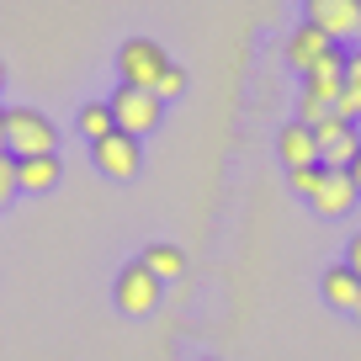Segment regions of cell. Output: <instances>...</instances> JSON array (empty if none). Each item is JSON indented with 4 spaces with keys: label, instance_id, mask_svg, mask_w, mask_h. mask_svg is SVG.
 Wrapping results in <instances>:
<instances>
[{
    "label": "cell",
    "instance_id": "obj_1",
    "mask_svg": "<svg viewBox=\"0 0 361 361\" xmlns=\"http://www.w3.org/2000/svg\"><path fill=\"white\" fill-rule=\"evenodd\" d=\"M6 149L16 159L27 154H59V128L48 123L37 106H11L6 112Z\"/></svg>",
    "mask_w": 361,
    "mask_h": 361
},
{
    "label": "cell",
    "instance_id": "obj_4",
    "mask_svg": "<svg viewBox=\"0 0 361 361\" xmlns=\"http://www.w3.org/2000/svg\"><path fill=\"white\" fill-rule=\"evenodd\" d=\"M159 293H165V282H159L144 260H128V266L117 271V282H112V298H117V308H123L128 319L154 314V308H159Z\"/></svg>",
    "mask_w": 361,
    "mask_h": 361
},
{
    "label": "cell",
    "instance_id": "obj_7",
    "mask_svg": "<svg viewBox=\"0 0 361 361\" xmlns=\"http://www.w3.org/2000/svg\"><path fill=\"white\" fill-rule=\"evenodd\" d=\"M356 176H350V170H329L324 165V176H319V192L308 197V202H314V213L319 218H345L350 207H356Z\"/></svg>",
    "mask_w": 361,
    "mask_h": 361
},
{
    "label": "cell",
    "instance_id": "obj_14",
    "mask_svg": "<svg viewBox=\"0 0 361 361\" xmlns=\"http://www.w3.org/2000/svg\"><path fill=\"white\" fill-rule=\"evenodd\" d=\"M75 128H80V138H85V144H102L106 133H117L112 102H85V106H80V117H75Z\"/></svg>",
    "mask_w": 361,
    "mask_h": 361
},
{
    "label": "cell",
    "instance_id": "obj_17",
    "mask_svg": "<svg viewBox=\"0 0 361 361\" xmlns=\"http://www.w3.org/2000/svg\"><path fill=\"white\" fill-rule=\"evenodd\" d=\"M319 176H324V165H298V170H287V186H293L298 197H314L319 192Z\"/></svg>",
    "mask_w": 361,
    "mask_h": 361
},
{
    "label": "cell",
    "instance_id": "obj_25",
    "mask_svg": "<svg viewBox=\"0 0 361 361\" xmlns=\"http://www.w3.org/2000/svg\"><path fill=\"white\" fill-rule=\"evenodd\" d=\"M356 319H361V308H356Z\"/></svg>",
    "mask_w": 361,
    "mask_h": 361
},
{
    "label": "cell",
    "instance_id": "obj_21",
    "mask_svg": "<svg viewBox=\"0 0 361 361\" xmlns=\"http://www.w3.org/2000/svg\"><path fill=\"white\" fill-rule=\"evenodd\" d=\"M345 266H350V271H356V276H361V234H356V239H350V245H345Z\"/></svg>",
    "mask_w": 361,
    "mask_h": 361
},
{
    "label": "cell",
    "instance_id": "obj_19",
    "mask_svg": "<svg viewBox=\"0 0 361 361\" xmlns=\"http://www.w3.org/2000/svg\"><path fill=\"white\" fill-rule=\"evenodd\" d=\"M335 117L340 123H361V85H345L335 96Z\"/></svg>",
    "mask_w": 361,
    "mask_h": 361
},
{
    "label": "cell",
    "instance_id": "obj_24",
    "mask_svg": "<svg viewBox=\"0 0 361 361\" xmlns=\"http://www.w3.org/2000/svg\"><path fill=\"white\" fill-rule=\"evenodd\" d=\"M0 117H6V106H0Z\"/></svg>",
    "mask_w": 361,
    "mask_h": 361
},
{
    "label": "cell",
    "instance_id": "obj_11",
    "mask_svg": "<svg viewBox=\"0 0 361 361\" xmlns=\"http://www.w3.org/2000/svg\"><path fill=\"white\" fill-rule=\"evenodd\" d=\"M276 154H282V165L287 170H298V165H319V133L308 123H287L282 133H276Z\"/></svg>",
    "mask_w": 361,
    "mask_h": 361
},
{
    "label": "cell",
    "instance_id": "obj_16",
    "mask_svg": "<svg viewBox=\"0 0 361 361\" xmlns=\"http://www.w3.org/2000/svg\"><path fill=\"white\" fill-rule=\"evenodd\" d=\"M329 117H335V106H329V102H319V96H308V90L298 96V123H308V128H324Z\"/></svg>",
    "mask_w": 361,
    "mask_h": 361
},
{
    "label": "cell",
    "instance_id": "obj_6",
    "mask_svg": "<svg viewBox=\"0 0 361 361\" xmlns=\"http://www.w3.org/2000/svg\"><path fill=\"white\" fill-rule=\"evenodd\" d=\"M303 22H314L319 32L345 43L361 32V0H303Z\"/></svg>",
    "mask_w": 361,
    "mask_h": 361
},
{
    "label": "cell",
    "instance_id": "obj_9",
    "mask_svg": "<svg viewBox=\"0 0 361 361\" xmlns=\"http://www.w3.org/2000/svg\"><path fill=\"white\" fill-rule=\"evenodd\" d=\"M329 48H340L329 32H319L314 22H298L293 32H287V43H282V54H287V64L298 69V75H308V69L319 64V59L329 54Z\"/></svg>",
    "mask_w": 361,
    "mask_h": 361
},
{
    "label": "cell",
    "instance_id": "obj_8",
    "mask_svg": "<svg viewBox=\"0 0 361 361\" xmlns=\"http://www.w3.org/2000/svg\"><path fill=\"white\" fill-rule=\"evenodd\" d=\"M319 133V165L329 170H350L361 154V138H356V123H340V117H329L324 128H314Z\"/></svg>",
    "mask_w": 361,
    "mask_h": 361
},
{
    "label": "cell",
    "instance_id": "obj_26",
    "mask_svg": "<svg viewBox=\"0 0 361 361\" xmlns=\"http://www.w3.org/2000/svg\"><path fill=\"white\" fill-rule=\"evenodd\" d=\"M202 361H213V356H202Z\"/></svg>",
    "mask_w": 361,
    "mask_h": 361
},
{
    "label": "cell",
    "instance_id": "obj_3",
    "mask_svg": "<svg viewBox=\"0 0 361 361\" xmlns=\"http://www.w3.org/2000/svg\"><path fill=\"white\" fill-rule=\"evenodd\" d=\"M165 69H170V59H165V48H159L154 37H128V43L117 48V85L154 90Z\"/></svg>",
    "mask_w": 361,
    "mask_h": 361
},
{
    "label": "cell",
    "instance_id": "obj_20",
    "mask_svg": "<svg viewBox=\"0 0 361 361\" xmlns=\"http://www.w3.org/2000/svg\"><path fill=\"white\" fill-rule=\"evenodd\" d=\"M16 192H22V186H16V154L6 149V154H0V207L11 202Z\"/></svg>",
    "mask_w": 361,
    "mask_h": 361
},
{
    "label": "cell",
    "instance_id": "obj_22",
    "mask_svg": "<svg viewBox=\"0 0 361 361\" xmlns=\"http://www.w3.org/2000/svg\"><path fill=\"white\" fill-rule=\"evenodd\" d=\"M350 176H356V192H361V154H356V165H350Z\"/></svg>",
    "mask_w": 361,
    "mask_h": 361
},
{
    "label": "cell",
    "instance_id": "obj_23",
    "mask_svg": "<svg viewBox=\"0 0 361 361\" xmlns=\"http://www.w3.org/2000/svg\"><path fill=\"white\" fill-rule=\"evenodd\" d=\"M0 85H6V64H0Z\"/></svg>",
    "mask_w": 361,
    "mask_h": 361
},
{
    "label": "cell",
    "instance_id": "obj_10",
    "mask_svg": "<svg viewBox=\"0 0 361 361\" xmlns=\"http://www.w3.org/2000/svg\"><path fill=\"white\" fill-rule=\"evenodd\" d=\"M345 59H350V54L329 48V54H324V59H319V64L303 75V90H308V96H319V102H329V106H335V96L345 90Z\"/></svg>",
    "mask_w": 361,
    "mask_h": 361
},
{
    "label": "cell",
    "instance_id": "obj_12",
    "mask_svg": "<svg viewBox=\"0 0 361 361\" xmlns=\"http://www.w3.org/2000/svg\"><path fill=\"white\" fill-rule=\"evenodd\" d=\"M319 293H324L329 308H340V314H356L361 308V276L340 260V266H329L324 276H319Z\"/></svg>",
    "mask_w": 361,
    "mask_h": 361
},
{
    "label": "cell",
    "instance_id": "obj_18",
    "mask_svg": "<svg viewBox=\"0 0 361 361\" xmlns=\"http://www.w3.org/2000/svg\"><path fill=\"white\" fill-rule=\"evenodd\" d=\"M154 96H159V102H176V96H186V69H180V64H170L165 75H159Z\"/></svg>",
    "mask_w": 361,
    "mask_h": 361
},
{
    "label": "cell",
    "instance_id": "obj_2",
    "mask_svg": "<svg viewBox=\"0 0 361 361\" xmlns=\"http://www.w3.org/2000/svg\"><path fill=\"white\" fill-rule=\"evenodd\" d=\"M112 117H117V133H133V138H149L159 123H165V102L154 90H138V85H117L112 96Z\"/></svg>",
    "mask_w": 361,
    "mask_h": 361
},
{
    "label": "cell",
    "instance_id": "obj_5",
    "mask_svg": "<svg viewBox=\"0 0 361 361\" xmlns=\"http://www.w3.org/2000/svg\"><path fill=\"white\" fill-rule=\"evenodd\" d=\"M90 159H96V170L112 180H133L138 170H144V138L133 133H106L102 144H90Z\"/></svg>",
    "mask_w": 361,
    "mask_h": 361
},
{
    "label": "cell",
    "instance_id": "obj_15",
    "mask_svg": "<svg viewBox=\"0 0 361 361\" xmlns=\"http://www.w3.org/2000/svg\"><path fill=\"white\" fill-rule=\"evenodd\" d=\"M138 260L154 271L159 282H180V276H186V255H180L176 245H144V255H138Z\"/></svg>",
    "mask_w": 361,
    "mask_h": 361
},
{
    "label": "cell",
    "instance_id": "obj_13",
    "mask_svg": "<svg viewBox=\"0 0 361 361\" xmlns=\"http://www.w3.org/2000/svg\"><path fill=\"white\" fill-rule=\"evenodd\" d=\"M59 176H64L59 154H27V159H16V186H22L27 197L54 192V186H59Z\"/></svg>",
    "mask_w": 361,
    "mask_h": 361
}]
</instances>
